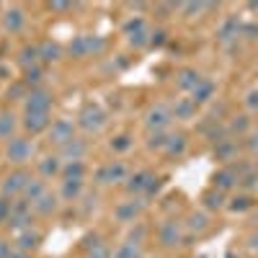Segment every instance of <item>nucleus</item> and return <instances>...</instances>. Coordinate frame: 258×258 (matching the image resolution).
I'll use <instances>...</instances> for the list:
<instances>
[{"label":"nucleus","mask_w":258,"mask_h":258,"mask_svg":"<svg viewBox=\"0 0 258 258\" xmlns=\"http://www.w3.org/2000/svg\"><path fill=\"white\" fill-rule=\"evenodd\" d=\"M34 155H36V145H34V140H29V137H13V140H8V145H6V158H8V163H13V165H24V163H29Z\"/></svg>","instance_id":"1"},{"label":"nucleus","mask_w":258,"mask_h":258,"mask_svg":"<svg viewBox=\"0 0 258 258\" xmlns=\"http://www.w3.org/2000/svg\"><path fill=\"white\" fill-rule=\"evenodd\" d=\"M106 121H109V116H106V111L98 103H85L80 109V114H78V124L85 129V132H101V129L106 126Z\"/></svg>","instance_id":"2"},{"label":"nucleus","mask_w":258,"mask_h":258,"mask_svg":"<svg viewBox=\"0 0 258 258\" xmlns=\"http://www.w3.org/2000/svg\"><path fill=\"white\" fill-rule=\"evenodd\" d=\"M31 181V176L26 173V170H13V173H8L3 178V183H0V197H6L8 202L11 199H21L24 197V191H26V183Z\"/></svg>","instance_id":"3"},{"label":"nucleus","mask_w":258,"mask_h":258,"mask_svg":"<svg viewBox=\"0 0 258 258\" xmlns=\"http://www.w3.org/2000/svg\"><path fill=\"white\" fill-rule=\"evenodd\" d=\"M31 214H34V209H31V204L26 199H16V202H11V214H8V222L6 225L11 230L21 232V230L31 227Z\"/></svg>","instance_id":"4"},{"label":"nucleus","mask_w":258,"mask_h":258,"mask_svg":"<svg viewBox=\"0 0 258 258\" xmlns=\"http://www.w3.org/2000/svg\"><path fill=\"white\" fill-rule=\"evenodd\" d=\"M124 36L132 47H145V44H150V39H153V31L147 29L145 18L137 16V18H129L124 24Z\"/></svg>","instance_id":"5"},{"label":"nucleus","mask_w":258,"mask_h":258,"mask_svg":"<svg viewBox=\"0 0 258 258\" xmlns=\"http://www.w3.org/2000/svg\"><path fill=\"white\" fill-rule=\"evenodd\" d=\"M129 178V170L121 160H111V163H106L96 170V181L101 186H111V183H121Z\"/></svg>","instance_id":"6"},{"label":"nucleus","mask_w":258,"mask_h":258,"mask_svg":"<svg viewBox=\"0 0 258 258\" xmlns=\"http://www.w3.org/2000/svg\"><path fill=\"white\" fill-rule=\"evenodd\" d=\"M158 178L150 173V170H140V173H135V176H129L126 178V191L129 194H145V197H150V194H155L158 191Z\"/></svg>","instance_id":"7"},{"label":"nucleus","mask_w":258,"mask_h":258,"mask_svg":"<svg viewBox=\"0 0 258 258\" xmlns=\"http://www.w3.org/2000/svg\"><path fill=\"white\" fill-rule=\"evenodd\" d=\"M75 140V124L70 119H57L49 126V145H57L59 150Z\"/></svg>","instance_id":"8"},{"label":"nucleus","mask_w":258,"mask_h":258,"mask_svg":"<svg viewBox=\"0 0 258 258\" xmlns=\"http://www.w3.org/2000/svg\"><path fill=\"white\" fill-rule=\"evenodd\" d=\"M52 101H54V98H52L49 91H44V88H31L29 96L24 98V111H44V114H49Z\"/></svg>","instance_id":"9"},{"label":"nucleus","mask_w":258,"mask_h":258,"mask_svg":"<svg viewBox=\"0 0 258 258\" xmlns=\"http://www.w3.org/2000/svg\"><path fill=\"white\" fill-rule=\"evenodd\" d=\"M170 119H173V111H170L168 106L158 103V106H153V109L147 111L145 124H147L150 132H165V126L170 124Z\"/></svg>","instance_id":"10"},{"label":"nucleus","mask_w":258,"mask_h":258,"mask_svg":"<svg viewBox=\"0 0 258 258\" xmlns=\"http://www.w3.org/2000/svg\"><path fill=\"white\" fill-rule=\"evenodd\" d=\"M41 240H44V235H41L34 225L26 227V230H21V232H16V248H18V250H24V253L36 250V248L41 245Z\"/></svg>","instance_id":"11"},{"label":"nucleus","mask_w":258,"mask_h":258,"mask_svg":"<svg viewBox=\"0 0 258 258\" xmlns=\"http://www.w3.org/2000/svg\"><path fill=\"white\" fill-rule=\"evenodd\" d=\"M52 126V119L49 114L44 111H24V129L31 135H39V132H44V129Z\"/></svg>","instance_id":"12"},{"label":"nucleus","mask_w":258,"mask_h":258,"mask_svg":"<svg viewBox=\"0 0 258 258\" xmlns=\"http://www.w3.org/2000/svg\"><path fill=\"white\" fill-rule=\"evenodd\" d=\"M24 26H26V13H24V8H18V6L6 8V13H3V29H6L8 34H18Z\"/></svg>","instance_id":"13"},{"label":"nucleus","mask_w":258,"mask_h":258,"mask_svg":"<svg viewBox=\"0 0 258 258\" xmlns=\"http://www.w3.org/2000/svg\"><path fill=\"white\" fill-rule=\"evenodd\" d=\"M158 240H160V245H165V248H176V245L181 243V227H178V222H173V220L163 222L160 230H158Z\"/></svg>","instance_id":"14"},{"label":"nucleus","mask_w":258,"mask_h":258,"mask_svg":"<svg viewBox=\"0 0 258 258\" xmlns=\"http://www.w3.org/2000/svg\"><path fill=\"white\" fill-rule=\"evenodd\" d=\"M145 202L142 199H135V202H121L116 209H114V217L119 222H135L140 217V212H142Z\"/></svg>","instance_id":"15"},{"label":"nucleus","mask_w":258,"mask_h":258,"mask_svg":"<svg viewBox=\"0 0 258 258\" xmlns=\"http://www.w3.org/2000/svg\"><path fill=\"white\" fill-rule=\"evenodd\" d=\"M85 153H88V145H85V140H73V142H68L62 150H59V158H62V163H75V160H83L85 158Z\"/></svg>","instance_id":"16"},{"label":"nucleus","mask_w":258,"mask_h":258,"mask_svg":"<svg viewBox=\"0 0 258 258\" xmlns=\"http://www.w3.org/2000/svg\"><path fill=\"white\" fill-rule=\"evenodd\" d=\"M31 209H34V214H41V217H49V214H54V212H57V194H52V191L47 188V191L31 204Z\"/></svg>","instance_id":"17"},{"label":"nucleus","mask_w":258,"mask_h":258,"mask_svg":"<svg viewBox=\"0 0 258 258\" xmlns=\"http://www.w3.org/2000/svg\"><path fill=\"white\" fill-rule=\"evenodd\" d=\"M62 158L59 155H44L39 160V173L41 178H52V176H62Z\"/></svg>","instance_id":"18"},{"label":"nucleus","mask_w":258,"mask_h":258,"mask_svg":"<svg viewBox=\"0 0 258 258\" xmlns=\"http://www.w3.org/2000/svg\"><path fill=\"white\" fill-rule=\"evenodd\" d=\"M16 114L13 111H8V109H3L0 111V140H13L16 137Z\"/></svg>","instance_id":"19"},{"label":"nucleus","mask_w":258,"mask_h":258,"mask_svg":"<svg viewBox=\"0 0 258 258\" xmlns=\"http://www.w3.org/2000/svg\"><path fill=\"white\" fill-rule=\"evenodd\" d=\"M41 59H39V47L36 44H26L24 49L18 52V64L24 70H31V68H36Z\"/></svg>","instance_id":"20"},{"label":"nucleus","mask_w":258,"mask_h":258,"mask_svg":"<svg viewBox=\"0 0 258 258\" xmlns=\"http://www.w3.org/2000/svg\"><path fill=\"white\" fill-rule=\"evenodd\" d=\"M240 181V176H238V170H235L232 165H227V168H222L217 176H214V186H217L220 191H225V188H230L232 183H238Z\"/></svg>","instance_id":"21"},{"label":"nucleus","mask_w":258,"mask_h":258,"mask_svg":"<svg viewBox=\"0 0 258 258\" xmlns=\"http://www.w3.org/2000/svg\"><path fill=\"white\" fill-rule=\"evenodd\" d=\"M83 178H85V163L83 160L62 165V181H83Z\"/></svg>","instance_id":"22"},{"label":"nucleus","mask_w":258,"mask_h":258,"mask_svg":"<svg viewBox=\"0 0 258 258\" xmlns=\"http://www.w3.org/2000/svg\"><path fill=\"white\" fill-rule=\"evenodd\" d=\"M80 194H83V181H62V188H59L62 202H78Z\"/></svg>","instance_id":"23"},{"label":"nucleus","mask_w":258,"mask_h":258,"mask_svg":"<svg viewBox=\"0 0 258 258\" xmlns=\"http://www.w3.org/2000/svg\"><path fill=\"white\" fill-rule=\"evenodd\" d=\"M85 258H114V250L106 245L103 240L93 238V240H88V250H85Z\"/></svg>","instance_id":"24"},{"label":"nucleus","mask_w":258,"mask_h":258,"mask_svg":"<svg viewBox=\"0 0 258 258\" xmlns=\"http://www.w3.org/2000/svg\"><path fill=\"white\" fill-rule=\"evenodd\" d=\"M202 80H204V78H202L197 70H181V73H178V88H181V91H194Z\"/></svg>","instance_id":"25"},{"label":"nucleus","mask_w":258,"mask_h":258,"mask_svg":"<svg viewBox=\"0 0 258 258\" xmlns=\"http://www.w3.org/2000/svg\"><path fill=\"white\" fill-rule=\"evenodd\" d=\"M68 52H70V57H78V59L91 57V54H88V34L75 36V39L70 41V44H68Z\"/></svg>","instance_id":"26"},{"label":"nucleus","mask_w":258,"mask_h":258,"mask_svg":"<svg viewBox=\"0 0 258 258\" xmlns=\"http://www.w3.org/2000/svg\"><path fill=\"white\" fill-rule=\"evenodd\" d=\"M62 57V47L54 44V41H44V44H39V59L41 62H57Z\"/></svg>","instance_id":"27"},{"label":"nucleus","mask_w":258,"mask_h":258,"mask_svg":"<svg viewBox=\"0 0 258 258\" xmlns=\"http://www.w3.org/2000/svg\"><path fill=\"white\" fill-rule=\"evenodd\" d=\"M44 191H47L44 181H41V178H31V181L26 183V191H24V197H21V199H26L29 204H34V202H36Z\"/></svg>","instance_id":"28"},{"label":"nucleus","mask_w":258,"mask_h":258,"mask_svg":"<svg viewBox=\"0 0 258 258\" xmlns=\"http://www.w3.org/2000/svg\"><path fill=\"white\" fill-rule=\"evenodd\" d=\"M194 111H197V103H194L191 98H178L173 103V116L176 119H191Z\"/></svg>","instance_id":"29"},{"label":"nucleus","mask_w":258,"mask_h":258,"mask_svg":"<svg viewBox=\"0 0 258 258\" xmlns=\"http://www.w3.org/2000/svg\"><path fill=\"white\" fill-rule=\"evenodd\" d=\"M114 258H145V255H142V245L126 240V243H121V245L114 250Z\"/></svg>","instance_id":"30"},{"label":"nucleus","mask_w":258,"mask_h":258,"mask_svg":"<svg viewBox=\"0 0 258 258\" xmlns=\"http://www.w3.org/2000/svg\"><path fill=\"white\" fill-rule=\"evenodd\" d=\"M212 93H214V85H212L209 80H202V83L197 85V88L191 91V96H194L191 101H194V103H202V101H209V98H212Z\"/></svg>","instance_id":"31"},{"label":"nucleus","mask_w":258,"mask_h":258,"mask_svg":"<svg viewBox=\"0 0 258 258\" xmlns=\"http://www.w3.org/2000/svg\"><path fill=\"white\" fill-rule=\"evenodd\" d=\"M238 155V145L232 140H217V158L220 160H232Z\"/></svg>","instance_id":"32"},{"label":"nucleus","mask_w":258,"mask_h":258,"mask_svg":"<svg viewBox=\"0 0 258 258\" xmlns=\"http://www.w3.org/2000/svg\"><path fill=\"white\" fill-rule=\"evenodd\" d=\"M183 147H186L183 135H173V137L168 140V145H165V153H168V155H181V153H183Z\"/></svg>","instance_id":"33"},{"label":"nucleus","mask_w":258,"mask_h":258,"mask_svg":"<svg viewBox=\"0 0 258 258\" xmlns=\"http://www.w3.org/2000/svg\"><path fill=\"white\" fill-rule=\"evenodd\" d=\"M168 135L165 132H153V135H150V140H147V147L150 150H165V145H168Z\"/></svg>","instance_id":"34"},{"label":"nucleus","mask_w":258,"mask_h":258,"mask_svg":"<svg viewBox=\"0 0 258 258\" xmlns=\"http://www.w3.org/2000/svg\"><path fill=\"white\" fill-rule=\"evenodd\" d=\"M132 145L135 142H132V137H129V135H119V137L111 140V150H114V153H126Z\"/></svg>","instance_id":"35"},{"label":"nucleus","mask_w":258,"mask_h":258,"mask_svg":"<svg viewBox=\"0 0 258 258\" xmlns=\"http://www.w3.org/2000/svg\"><path fill=\"white\" fill-rule=\"evenodd\" d=\"M207 227V214H202V212H194L191 217H188V230H194V232H202Z\"/></svg>","instance_id":"36"},{"label":"nucleus","mask_w":258,"mask_h":258,"mask_svg":"<svg viewBox=\"0 0 258 258\" xmlns=\"http://www.w3.org/2000/svg\"><path fill=\"white\" fill-rule=\"evenodd\" d=\"M238 29H240V26H238V21H227V24L220 29V39L227 41V39H232V36H238Z\"/></svg>","instance_id":"37"},{"label":"nucleus","mask_w":258,"mask_h":258,"mask_svg":"<svg viewBox=\"0 0 258 258\" xmlns=\"http://www.w3.org/2000/svg\"><path fill=\"white\" fill-rule=\"evenodd\" d=\"M24 83L26 85H39V80H41V68L36 64V68H31V70H24Z\"/></svg>","instance_id":"38"},{"label":"nucleus","mask_w":258,"mask_h":258,"mask_svg":"<svg viewBox=\"0 0 258 258\" xmlns=\"http://www.w3.org/2000/svg\"><path fill=\"white\" fill-rule=\"evenodd\" d=\"M204 202H207V207H209V209H220V207H222V194H220V191H217V194L209 191L207 197H204Z\"/></svg>","instance_id":"39"},{"label":"nucleus","mask_w":258,"mask_h":258,"mask_svg":"<svg viewBox=\"0 0 258 258\" xmlns=\"http://www.w3.org/2000/svg\"><path fill=\"white\" fill-rule=\"evenodd\" d=\"M8 214H11V202L0 197V222H8Z\"/></svg>","instance_id":"40"},{"label":"nucleus","mask_w":258,"mask_h":258,"mask_svg":"<svg viewBox=\"0 0 258 258\" xmlns=\"http://www.w3.org/2000/svg\"><path fill=\"white\" fill-rule=\"evenodd\" d=\"M13 243L11 240H0V258H11V253H13Z\"/></svg>","instance_id":"41"},{"label":"nucleus","mask_w":258,"mask_h":258,"mask_svg":"<svg viewBox=\"0 0 258 258\" xmlns=\"http://www.w3.org/2000/svg\"><path fill=\"white\" fill-rule=\"evenodd\" d=\"M245 103H248L250 111H258V91H250L248 98H245Z\"/></svg>","instance_id":"42"},{"label":"nucleus","mask_w":258,"mask_h":258,"mask_svg":"<svg viewBox=\"0 0 258 258\" xmlns=\"http://www.w3.org/2000/svg\"><path fill=\"white\" fill-rule=\"evenodd\" d=\"M245 126H248V119H245V116H238V119L232 121V129H235V132H245Z\"/></svg>","instance_id":"43"},{"label":"nucleus","mask_w":258,"mask_h":258,"mask_svg":"<svg viewBox=\"0 0 258 258\" xmlns=\"http://www.w3.org/2000/svg\"><path fill=\"white\" fill-rule=\"evenodd\" d=\"M250 207V202L245 199V197H240V199H235V204H232V209L235 212H243V209H248Z\"/></svg>","instance_id":"44"},{"label":"nucleus","mask_w":258,"mask_h":258,"mask_svg":"<svg viewBox=\"0 0 258 258\" xmlns=\"http://www.w3.org/2000/svg\"><path fill=\"white\" fill-rule=\"evenodd\" d=\"M70 3H49V11H70Z\"/></svg>","instance_id":"45"},{"label":"nucleus","mask_w":258,"mask_h":258,"mask_svg":"<svg viewBox=\"0 0 258 258\" xmlns=\"http://www.w3.org/2000/svg\"><path fill=\"white\" fill-rule=\"evenodd\" d=\"M248 150H250V153H258V135H253L248 140Z\"/></svg>","instance_id":"46"},{"label":"nucleus","mask_w":258,"mask_h":258,"mask_svg":"<svg viewBox=\"0 0 258 258\" xmlns=\"http://www.w3.org/2000/svg\"><path fill=\"white\" fill-rule=\"evenodd\" d=\"M248 248H250V250H258V232H253V235H250V243H248Z\"/></svg>","instance_id":"47"},{"label":"nucleus","mask_w":258,"mask_h":258,"mask_svg":"<svg viewBox=\"0 0 258 258\" xmlns=\"http://www.w3.org/2000/svg\"><path fill=\"white\" fill-rule=\"evenodd\" d=\"M11 258H29V253H24V250H18V248H13Z\"/></svg>","instance_id":"48"}]
</instances>
